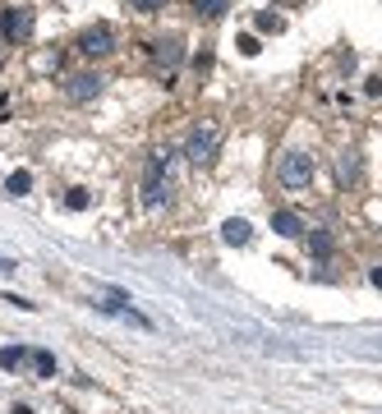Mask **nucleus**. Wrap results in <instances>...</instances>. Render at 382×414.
<instances>
[{"instance_id": "20e7f679", "label": "nucleus", "mask_w": 382, "mask_h": 414, "mask_svg": "<svg viewBox=\"0 0 382 414\" xmlns=\"http://www.w3.org/2000/svg\"><path fill=\"white\" fill-rule=\"evenodd\" d=\"M33 33V9H5L0 14V37L5 42H23Z\"/></svg>"}, {"instance_id": "f3484780", "label": "nucleus", "mask_w": 382, "mask_h": 414, "mask_svg": "<svg viewBox=\"0 0 382 414\" xmlns=\"http://www.w3.org/2000/svg\"><path fill=\"white\" fill-rule=\"evenodd\" d=\"M65 203H70L74 212H83V207H87V189H70V198H65Z\"/></svg>"}, {"instance_id": "39448f33", "label": "nucleus", "mask_w": 382, "mask_h": 414, "mask_svg": "<svg viewBox=\"0 0 382 414\" xmlns=\"http://www.w3.org/2000/svg\"><path fill=\"white\" fill-rule=\"evenodd\" d=\"M217 143H221V134L217 129H193L189 134V147H184V152H189L193 156V161H212V156H217Z\"/></svg>"}, {"instance_id": "6e6552de", "label": "nucleus", "mask_w": 382, "mask_h": 414, "mask_svg": "<svg viewBox=\"0 0 382 414\" xmlns=\"http://www.w3.org/2000/svg\"><path fill=\"white\" fill-rule=\"evenodd\" d=\"M97 92H102V78H97V74H74L70 78V97H74V102H87V97H97Z\"/></svg>"}, {"instance_id": "2eb2a0df", "label": "nucleus", "mask_w": 382, "mask_h": 414, "mask_svg": "<svg viewBox=\"0 0 382 414\" xmlns=\"http://www.w3.org/2000/svg\"><path fill=\"white\" fill-rule=\"evenodd\" d=\"M226 5H230V0H193V9H198V14H208V18H217Z\"/></svg>"}, {"instance_id": "412c9836", "label": "nucleus", "mask_w": 382, "mask_h": 414, "mask_svg": "<svg viewBox=\"0 0 382 414\" xmlns=\"http://www.w3.org/2000/svg\"><path fill=\"white\" fill-rule=\"evenodd\" d=\"M18 267V262H9V258H0V272H14Z\"/></svg>"}, {"instance_id": "f03ea898", "label": "nucleus", "mask_w": 382, "mask_h": 414, "mask_svg": "<svg viewBox=\"0 0 382 414\" xmlns=\"http://www.w3.org/2000/svg\"><path fill=\"white\" fill-rule=\"evenodd\" d=\"M166 171H171V156L166 152H152V161H148V175H143V203L156 207L166 198Z\"/></svg>"}, {"instance_id": "423d86ee", "label": "nucleus", "mask_w": 382, "mask_h": 414, "mask_svg": "<svg viewBox=\"0 0 382 414\" xmlns=\"http://www.w3.org/2000/svg\"><path fill=\"white\" fill-rule=\"evenodd\" d=\"M272 230H277L281 240H295V235L304 230V216H299V212H286V207H281V212H272Z\"/></svg>"}, {"instance_id": "7ed1b4c3", "label": "nucleus", "mask_w": 382, "mask_h": 414, "mask_svg": "<svg viewBox=\"0 0 382 414\" xmlns=\"http://www.w3.org/2000/svg\"><path fill=\"white\" fill-rule=\"evenodd\" d=\"M78 51L87 55V60H102V55H111L115 51V33L106 23H97V28H87L83 37H78Z\"/></svg>"}, {"instance_id": "dca6fc26", "label": "nucleus", "mask_w": 382, "mask_h": 414, "mask_svg": "<svg viewBox=\"0 0 382 414\" xmlns=\"http://www.w3.org/2000/svg\"><path fill=\"white\" fill-rule=\"evenodd\" d=\"M235 46H240V55H258V51H262L253 33H240V37H235Z\"/></svg>"}, {"instance_id": "aec40b11", "label": "nucleus", "mask_w": 382, "mask_h": 414, "mask_svg": "<svg viewBox=\"0 0 382 414\" xmlns=\"http://www.w3.org/2000/svg\"><path fill=\"white\" fill-rule=\"evenodd\" d=\"M368 281H373L378 290H382V267H373V272H368Z\"/></svg>"}, {"instance_id": "4468645a", "label": "nucleus", "mask_w": 382, "mask_h": 414, "mask_svg": "<svg viewBox=\"0 0 382 414\" xmlns=\"http://www.w3.org/2000/svg\"><path fill=\"white\" fill-rule=\"evenodd\" d=\"M258 28H262V33H281V28H286V18L272 14V9H262V14H258Z\"/></svg>"}, {"instance_id": "ddd939ff", "label": "nucleus", "mask_w": 382, "mask_h": 414, "mask_svg": "<svg viewBox=\"0 0 382 414\" xmlns=\"http://www.w3.org/2000/svg\"><path fill=\"white\" fill-rule=\"evenodd\" d=\"M309 253H318V258H331V235H327V230H313V235H309Z\"/></svg>"}, {"instance_id": "9d476101", "label": "nucleus", "mask_w": 382, "mask_h": 414, "mask_svg": "<svg viewBox=\"0 0 382 414\" xmlns=\"http://www.w3.org/2000/svg\"><path fill=\"white\" fill-rule=\"evenodd\" d=\"M28 363H33L37 378H55V354L51 350H33V359H28Z\"/></svg>"}, {"instance_id": "6ab92c4d", "label": "nucleus", "mask_w": 382, "mask_h": 414, "mask_svg": "<svg viewBox=\"0 0 382 414\" xmlns=\"http://www.w3.org/2000/svg\"><path fill=\"white\" fill-rule=\"evenodd\" d=\"M129 5H134V9H143V14H152V9H161L166 0H129Z\"/></svg>"}, {"instance_id": "0eeeda50", "label": "nucleus", "mask_w": 382, "mask_h": 414, "mask_svg": "<svg viewBox=\"0 0 382 414\" xmlns=\"http://www.w3.org/2000/svg\"><path fill=\"white\" fill-rule=\"evenodd\" d=\"M180 42H175V37H161V42H152V60L156 65H166V69H175V65H180Z\"/></svg>"}, {"instance_id": "f8f14e48", "label": "nucleus", "mask_w": 382, "mask_h": 414, "mask_svg": "<svg viewBox=\"0 0 382 414\" xmlns=\"http://www.w3.org/2000/svg\"><path fill=\"white\" fill-rule=\"evenodd\" d=\"M5 189L14 193V198H23V193H33V175H28V171H9Z\"/></svg>"}, {"instance_id": "9b49d317", "label": "nucleus", "mask_w": 382, "mask_h": 414, "mask_svg": "<svg viewBox=\"0 0 382 414\" xmlns=\"http://www.w3.org/2000/svg\"><path fill=\"white\" fill-rule=\"evenodd\" d=\"M28 359H33V354H28L23 345H5V350H0V368H23Z\"/></svg>"}, {"instance_id": "a211bd4d", "label": "nucleus", "mask_w": 382, "mask_h": 414, "mask_svg": "<svg viewBox=\"0 0 382 414\" xmlns=\"http://www.w3.org/2000/svg\"><path fill=\"white\" fill-rule=\"evenodd\" d=\"M341 175H346V180H355V175H359V161H355V152H346V161H341Z\"/></svg>"}, {"instance_id": "1a4fd4ad", "label": "nucleus", "mask_w": 382, "mask_h": 414, "mask_svg": "<svg viewBox=\"0 0 382 414\" xmlns=\"http://www.w3.org/2000/svg\"><path fill=\"white\" fill-rule=\"evenodd\" d=\"M221 240H226V244H249L253 240V225L244 221V216H230V221L221 225Z\"/></svg>"}, {"instance_id": "f257e3e1", "label": "nucleus", "mask_w": 382, "mask_h": 414, "mask_svg": "<svg viewBox=\"0 0 382 414\" xmlns=\"http://www.w3.org/2000/svg\"><path fill=\"white\" fill-rule=\"evenodd\" d=\"M313 171H318V161H313L309 152H286L277 166V180L286 184V189H304V184H313Z\"/></svg>"}]
</instances>
